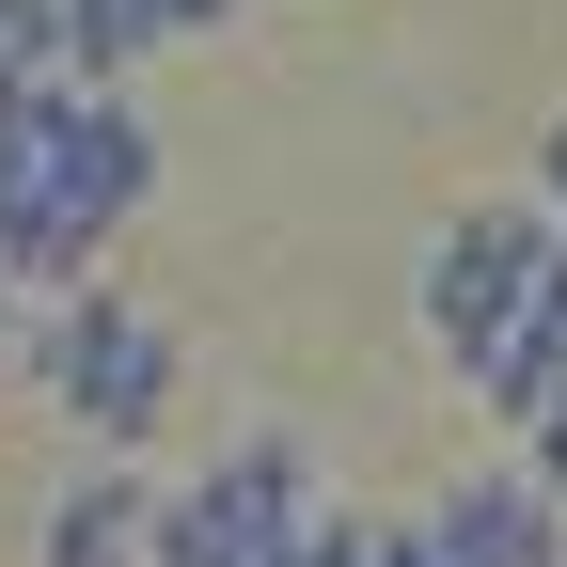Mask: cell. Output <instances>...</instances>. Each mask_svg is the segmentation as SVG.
Masks as SVG:
<instances>
[{
  "label": "cell",
  "mask_w": 567,
  "mask_h": 567,
  "mask_svg": "<svg viewBox=\"0 0 567 567\" xmlns=\"http://www.w3.org/2000/svg\"><path fill=\"white\" fill-rule=\"evenodd\" d=\"M32 394L80 425L95 457H142L158 442V410H174V379H189V347L142 316V300H111V284H80V300H32Z\"/></svg>",
  "instance_id": "6da1fadb"
},
{
  "label": "cell",
  "mask_w": 567,
  "mask_h": 567,
  "mask_svg": "<svg viewBox=\"0 0 567 567\" xmlns=\"http://www.w3.org/2000/svg\"><path fill=\"white\" fill-rule=\"evenodd\" d=\"M316 505H331V488H316V442H300V425H237L205 473H174V488H158L142 567H268Z\"/></svg>",
  "instance_id": "7a4b0ae2"
},
{
  "label": "cell",
  "mask_w": 567,
  "mask_h": 567,
  "mask_svg": "<svg viewBox=\"0 0 567 567\" xmlns=\"http://www.w3.org/2000/svg\"><path fill=\"white\" fill-rule=\"evenodd\" d=\"M567 252V221L536 189H505V205H473V221H442V252H425V347H442L457 379H488L520 347V300H536V268Z\"/></svg>",
  "instance_id": "3957f363"
},
{
  "label": "cell",
  "mask_w": 567,
  "mask_h": 567,
  "mask_svg": "<svg viewBox=\"0 0 567 567\" xmlns=\"http://www.w3.org/2000/svg\"><path fill=\"white\" fill-rule=\"evenodd\" d=\"M425 536H442V567H567V488H536L520 457L457 473L442 505H425Z\"/></svg>",
  "instance_id": "277c9868"
},
{
  "label": "cell",
  "mask_w": 567,
  "mask_h": 567,
  "mask_svg": "<svg viewBox=\"0 0 567 567\" xmlns=\"http://www.w3.org/2000/svg\"><path fill=\"white\" fill-rule=\"evenodd\" d=\"M142 520H158L142 457H95V473H63V505H48L32 567H142Z\"/></svg>",
  "instance_id": "5b68a950"
},
{
  "label": "cell",
  "mask_w": 567,
  "mask_h": 567,
  "mask_svg": "<svg viewBox=\"0 0 567 567\" xmlns=\"http://www.w3.org/2000/svg\"><path fill=\"white\" fill-rule=\"evenodd\" d=\"M158 17V48H205V32H237V0H142Z\"/></svg>",
  "instance_id": "8992f818"
},
{
  "label": "cell",
  "mask_w": 567,
  "mask_h": 567,
  "mask_svg": "<svg viewBox=\"0 0 567 567\" xmlns=\"http://www.w3.org/2000/svg\"><path fill=\"white\" fill-rule=\"evenodd\" d=\"M536 205H551V221H567V126L536 142Z\"/></svg>",
  "instance_id": "52a82bcc"
},
{
  "label": "cell",
  "mask_w": 567,
  "mask_h": 567,
  "mask_svg": "<svg viewBox=\"0 0 567 567\" xmlns=\"http://www.w3.org/2000/svg\"><path fill=\"white\" fill-rule=\"evenodd\" d=\"M17 347H32V300H17V284H0V363H17Z\"/></svg>",
  "instance_id": "ba28073f"
}]
</instances>
